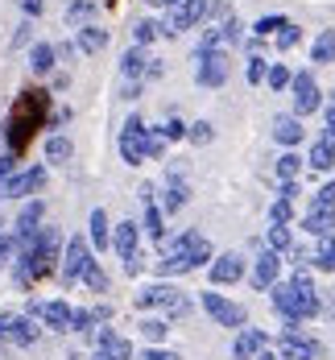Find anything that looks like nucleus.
I'll list each match as a JSON object with an SVG mask.
<instances>
[{"instance_id":"obj_1","label":"nucleus","mask_w":335,"mask_h":360,"mask_svg":"<svg viewBox=\"0 0 335 360\" xmlns=\"http://www.w3.org/2000/svg\"><path fill=\"white\" fill-rule=\"evenodd\" d=\"M269 294H273V311L286 323H306V319H315L323 311V298H319V290H315L306 269H298L290 282H277Z\"/></svg>"},{"instance_id":"obj_2","label":"nucleus","mask_w":335,"mask_h":360,"mask_svg":"<svg viewBox=\"0 0 335 360\" xmlns=\"http://www.w3.org/2000/svg\"><path fill=\"white\" fill-rule=\"evenodd\" d=\"M133 302H137V311H166L170 319H183V315H190V298H186L183 290H174L170 282L141 286L137 294H133Z\"/></svg>"},{"instance_id":"obj_3","label":"nucleus","mask_w":335,"mask_h":360,"mask_svg":"<svg viewBox=\"0 0 335 360\" xmlns=\"http://www.w3.org/2000/svg\"><path fill=\"white\" fill-rule=\"evenodd\" d=\"M277 344H282V348H277V360H319V356H323L319 340H315L302 323H286Z\"/></svg>"},{"instance_id":"obj_4","label":"nucleus","mask_w":335,"mask_h":360,"mask_svg":"<svg viewBox=\"0 0 335 360\" xmlns=\"http://www.w3.org/2000/svg\"><path fill=\"white\" fill-rule=\"evenodd\" d=\"M96 261V252H91V240L87 236H71L67 240V249H63V261H58V274H63V282L71 286V282H83V274H87V265Z\"/></svg>"},{"instance_id":"obj_5","label":"nucleus","mask_w":335,"mask_h":360,"mask_svg":"<svg viewBox=\"0 0 335 360\" xmlns=\"http://www.w3.org/2000/svg\"><path fill=\"white\" fill-rule=\"evenodd\" d=\"M0 340H8L13 348H34L41 340V323L29 315H13V311H0Z\"/></svg>"},{"instance_id":"obj_6","label":"nucleus","mask_w":335,"mask_h":360,"mask_svg":"<svg viewBox=\"0 0 335 360\" xmlns=\"http://www.w3.org/2000/svg\"><path fill=\"white\" fill-rule=\"evenodd\" d=\"M199 302H203V311L211 315V323H220V327H236V331L249 323V311H244L240 302H232L228 294H216V290H207V294H203Z\"/></svg>"},{"instance_id":"obj_7","label":"nucleus","mask_w":335,"mask_h":360,"mask_svg":"<svg viewBox=\"0 0 335 360\" xmlns=\"http://www.w3.org/2000/svg\"><path fill=\"white\" fill-rule=\"evenodd\" d=\"M41 112H46V91H25V100H21V108H17V120H13V129H8V145H13V149L25 145L29 124H37Z\"/></svg>"},{"instance_id":"obj_8","label":"nucleus","mask_w":335,"mask_h":360,"mask_svg":"<svg viewBox=\"0 0 335 360\" xmlns=\"http://www.w3.org/2000/svg\"><path fill=\"white\" fill-rule=\"evenodd\" d=\"M145 141H149V129L141 116H129L124 124H120V158L129 162V166H141L145 162Z\"/></svg>"},{"instance_id":"obj_9","label":"nucleus","mask_w":335,"mask_h":360,"mask_svg":"<svg viewBox=\"0 0 335 360\" xmlns=\"http://www.w3.org/2000/svg\"><path fill=\"white\" fill-rule=\"evenodd\" d=\"M71 315L74 307L67 298H50V302H29V319H37L50 331H71Z\"/></svg>"},{"instance_id":"obj_10","label":"nucleus","mask_w":335,"mask_h":360,"mask_svg":"<svg viewBox=\"0 0 335 360\" xmlns=\"http://www.w3.org/2000/svg\"><path fill=\"white\" fill-rule=\"evenodd\" d=\"M211 13V0H178L174 8H170V21H166V37L183 34V30H195L203 17Z\"/></svg>"},{"instance_id":"obj_11","label":"nucleus","mask_w":335,"mask_h":360,"mask_svg":"<svg viewBox=\"0 0 335 360\" xmlns=\"http://www.w3.org/2000/svg\"><path fill=\"white\" fill-rule=\"evenodd\" d=\"M41 186H46V166H29V170H17L13 179L0 182V195L4 199H34Z\"/></svg>"},{"instance_id":"obj_12","label":"nucleus","mask_w":335,"mask_h":360,"mask_svg":"<svg viewBox=\"0 0 335 360\" xmlns=\"http://www.w3.org/2000/svg\"><path fill=\"white\" fill-rule=\"evenodd\" d=\"M41 224H46V203L34 195V199L21 203V212H17V219H13V240H17V245L34 240L37 232H41Z\"/></svg>"},{"instance_id":"obj_13","label":"nucleus","mask_w":335,"mask_h":360,"mask_svg":"<svg viewBox=\"0 0 335 360\" xmlns=\"http://www.w3.org/2000/svg\"><path fill=\"white\" fill-rule=\"evenodd\" d=\"M290 87H294V116H310V112H319V104H323V91H319L315 75H310V71H298Z\"/></svg>"},{"instance_id":"obj_14","label":"nucleus","mask_w":335,"mask_h":360,"mask_svg":"<svg viewBox=\"0 0 335 360\" xmlns=\"http://www.w3.org/2000/svg\"><path fill=\"white\" fill-rule=\"evenodd\" d=\"M207 278H211V286H236L244 278V257L240 252H220L207 265Z\"/></svg>"},{"instance_id":"obj_15","label":"nucleus","mask_w":335,"mask_h":360,"mask_svg":"<svg viewBox=\"0 0 335 360\" xmlns=\"http://www.w3.org/2000/svg\"><path fill=\"white\" fill-rule=\"evenodd\" d=\"M195 79L203 87H223V79H228V54L223 50H199V71H195Z\"/></svg>"},{"instance_id":"obj_16","label":"nucleus","mask_w":335,"mask_h":360,"mask_svg":"<svg viewBox=\"0 0 335 360\" xmlns=\"http://www.w3.org/2000/svg\"><path fill=\"white\" fill-rule=\"evenodd\" d=\"M277 274H282V257L273 249H261L253 257V290H273L277 286Z\"/></svg>"},{"instance_id":"obj_17","label":"nucleus","mask_w":335,"mask_h":360,"mask_svg":"<svg viewBox=\"0 0 335 360\" xmlns=\"http://www.w3.org/2000/svg\"><path fill=\"white\" fill-rule=\"evenodd\" d=\"M137 245H141V224H133V219H120L116 228H112V249L120 261H129V257H137Z\"/></svg>"},{"instance_id":"obj_18","label":"nucleus","mask_w":335,"mask_h":360,"mask_svg":"<svg viewBox=\"0 0 335 360\" xmlns=\"http://www.w3.org/2000/svg\"><path fill=\"white\" fill-rule=\"evenodd\" d=\"M265 348H269V335H265L261 327H240V331H236V344H232V356L236 360H257Z\"/></svg>"},{"instance_id":"obj_19","label":"nucleus","mask_w":335,"mask_h":360,"mask_svg":"<svg viewBox=\"0 0 335 360\" xmlns=\"http://www.w3.org/2000/svg\"><path fill=\"white\" fill-rule=\"evenodd\" d=\"M186 199H190V186H186V179L174 170V174L166 179V186H162V212H183Z\"/></svg>"},{"instance_id":"obj_20","label":"nucleus","mask_w":335,"mask_h":360,"mask_svg":"<svg viewBox=\"0 0 335 360\" xmlns=\"http://www.w3.org/2000/svg\"><path fill=\"white\" fill-rule=\"evenodd\" d=\"M302 228H306V236L327 240V236H335V212H327V207H310V212L302 216Z\"/></svg>"},{"instance_id":"obj_21","label":"nucleus","mask_w":335,"mask_h":360,"mask_svg":"<svg viewBox=\"0 0 335 360\" xmlns=\"http://www.w3.org/2000/svg\"><path fill=\"white\" fill-rule=\"evenodd\" d=\"M87 240H91V249H108L112 245V228H108V212L104 207H96L87 216Z\"/></svg>"},{"instance_id":"obj_22","label":"nucleus","mask_w":335,"mask_h":360,"mask_svg":"<svg viewBox=\"0 0 335 360\" xmlns=\"http://www.w3.org/2000/svg\"><path fill=\"white\" fill-rule=\"evenodd\" d=\"M145 71H149L145 46H129V50L120 54V75H124V79H145Z\"/></svg>"},{"instance_id":"obj_23","label":"nucleus","mask_w":335,"mask_h":360,"mask_svg":"<svg viewBox=\"0 0 335 360\" xmlns=\"http://www.w3.org/2000/svg\"><path fill=\"white\" fill-rule=\"evenodd\" d=\"M54 63H58V50H54L50 41H34V46H29V71L34 75H50Z\"/></svg>"},{"instance_id":"obj_24","label":"nucleus","mask_w":335,"mask_h":360,"mask_svg":"<svg viewBox=\"0 0 335 360\" xmlns=\"http://www.w3.org/2000/svg\"><path fill=\"white\" fill-rule=\"evenodd\" d=\"M302 133H306V129H302L298 116H277V120H273V137H277V145H286V149H294V145L302 141Z\"/></svg>"},{"instance_id":"obj_25","label":"nucleus","mask_w":335,"mask_h":360,"mask_svg":"<svg viewBox=\"0 0 335 360\" xmlns=\"http://www.w3.org/2000/svg\"><path fill=\"white\" fill-rule=\"evenodd\" d=\"M74 46H79L83 54H100V50L108 46V30H100V25H83V30H74Z\"/></svg>"},{"instance_id":"obj_26","label":"nucleus","mask_w":335,"mask_h":360,"mask_svg":"<svg viewBox=\"0 0 335 360\" xmlns=\"http://www.w3.org/2000/svg\"><path fill=\"white\" fill-rule=\"evenodd\" d=\"M71 158H74L71 137H63V133H50V137H46V162H54V166H67Z\"/></svg>"},{"instance_id":"obj_27","label":"nucleus","mask_w":335,"mask_h":360,"mask_svg":"<svg viewBox=\"0 0 335 360\" xmlns=\"http://www.w3.org/2000/svg\"><path fill=\"white\" fill-rule=\"evenodd\" d=\"M310 63H335V30H323V34L315 37V46H310Z\"/></svg>"},{"instance_id":"obj_28","label":"nucleus","mask_w":335,"mask_h":360,"mask_svg":"<svg viewBox=\"0 0 335 360\" xmlns=\"http://www.w3.org/2000/svg\"><path fill=\"white\" fill-rule=\"evenodd\" d=\"M91 17H96V4L91 0H71L67 4V25H74V30L91 25Z\"/></svg>"},{"instance_id":"obj_29","label":"nucleus","mask_w":335,"mask_h":360,"mask_svg":"<svg viewBox=\"0 0 335 360\" xmlns=\"http://www.w3.org/2000/svg\"><path fill=\"white\" fill-rule=\"evenodd\" d=\"M306 166H310L315 174H319V170H335V149H331V145H323V141H315V145H310Z\"/></svg>"},{"instance_id":"obj_30","label":"nucleus","mask_w":335,"mask_h":360,"mask_svg":"<svg viewBox=\"0 0 335 360\" xmlns=\"http://www.w3.org/2000/svg\"><path fill=\"white\" fill-rule=\"evenodd\" d=\"M137 327H141V340H149V344H162V340L170 335V323H166L162 315H145Z\"/></svg>"},{"instance_id":"obj_31","label":"nucleus","mask_w":335,"mask_h":360,"mask_svg":"<svg viewBox=\"0 0 335 360\" xmlns=\"http://www.w3.org/2000/svg\"><path fill=\"white\" fill-rule=\"evenodd\" d=\"M269 249L277 252V257L294 249V232H290V224H269Z\"/></svg>"},{"instance_id":"obj_32","label":"nucleus","mask_w":335,"mask_h":360,"mask_svg":"<svg viewBox=\"0 0 335 360\" xmlns=\"http://www.w3.org/2000/svg\"><path fill=\"white\" fill-rule=\"evenodd\" d=\"M310 265H319L323 274H335V236L319 240V249H315V257H310Z\"/></svg>"},{"instance_id":"obj_33","label":"nucleus","mask_w":335,"mask_h":360,"mask_svg":"<svg viewBox=\"0 0 335 360\" xmlns=\"http://www.w3.org/2000/svg\"><path fill=\"white\" fill-rule=\"evenodd\" d=\"M302 166H306V162H302V158H298L294 149H286V153H282V158H277V179H282V182L298 179V174H302Z\"/></svg>"},{"instance_id":"obj_34","label":"nucleus","mask_w":335,"mask_h":360,"mask_svg":"<svg viewBox=\"0 0 335 360\" xmlns=\"http://www.w3.org/2000/svg\"><path fill=\"white\" fill-rule=\"evenodd\" d=\"M83 286L91 290V294H108V274H104V265H100V261H91V265H87Z\"/></svg>"},{"instance_id":"obj_35","label":"nucleus","mask_w":335,"mask_h":360,"mask_svg":"<svg viewBox=\"0 0 335 360\" xmlns=\"http://www.w3.org/2000/svg\"><path fill=\"white\" fill-rule=\"evenodd\" d=\"M166 34V25H162V21H137V25H133V41H137V46H149V41H153V37H162Z\"/></svg>"},{"instance_id":"obj_36","label":"nucleus","mask_w":335,"mask_h":360,"mask_svg":"<svg viewBox=\"0 0 335 360\" xmlns=\"http://www.w3.org/2000/svg\"><path fill=\"white\" fill-rule=\"evenodd\" d=\"M162 216H166V212H162L157 203H149V207H145V219H141L145 236H153V240H162V236H166V228H162Z\"/></svg>"},{"instance_id":"obj_37","label":"nucleus","mask_w":335,"mask_h":360,"mask_svg":"<svg viewBox=\"0 0 335 360\" xmlns=\"http://www.w3.org/2000/svg\"><path fill=\"white\" fill-rule=\"evenodd\" d=\"M265 83H269V87H273V91H286V87H290V83H294V71H290V67H282V63H277V67H269V75H265Z\"/></svg>"},{"instance_id":"obj_38","label":"nucleus","mask_w":335,"mask_h":360,"mask_svg":"<svg viewBox=\"0 0 335 360\" xmlns=\"http://www.w3.org/2000/svg\"><path fill=\"white\" fill-rule=\"evenodd\" d=\"M186 137L195 145H207L211 137H216V129H211V120H195V124H186Z\"/></svg>"},{"instance_id":"obj_39","label":"nucleus","mask_w":335,"mask_h":360,"mask_svg":"<svg viewBox=\"0 0 335 360\" xmlns=\"http://www.w3.org/2000/svg\"><path fill=\"white\" fill-rule=\"evenodd\" d=\"M286 25H290L286 17H261L257 25H253V34H257V37H273L277 30H286Z\"/></svg>"},{"instance_id":"obj_40","label":"nucleus","mask_w":335,"mask_h":360,"mask_svg":"<svg viewBox=\"0 0 335 360\" xmlns=\"http://www.w3.org/2000/svg\"><path fill=\"white\" fill-rule=\"evenodd\" d=\"M310 207H327V212H335V182L319 186V191L310 195Z\"/></svg>"},{"instance_id":"obj_41","label":"nucleus","mask_w":335,"mask_h":360,"mask_svg":"<svg viewBox=\"0 0 335 360\" xmlns=\"http://www.w3.org/2000/svg\"><path fill=\"white\" fill-rule=\"evenodd\" d=\"M273 37H277V46H282V50H294L298 41H302V30H298L294 21H290L286 30H277V34H273Z\"/></svg>"},{"instance_id":"obj_42","label":"nucleus","mask_w":335,"mask_h":360,"mask_svg":"<svg viewBox=\"0 0 335 360\" xmlns=\"http://www.w3.org/2000/svg\"><path fill=\"white\" fill-rule=\"evenodd\" d=\"M269 219H273V224H290V219H294V203H290V199H277V203L269 207Z\"/></svg>"},{"instance_id":"obj_43","label":"nucleus","mask_w":335,"mask_h":360,"mask_svg":"<svg viewBox=\"0 0 335 360\" xmlns=\"http://www.w3.org/2000/svg\"><path fill=\"white\" fill-rule=\"evenodd\" d=\"M319 141L335 149V104L331 108H323V133H319Z\"/></svg>"},{"instance_id":"obj_44","label":"nucleus","mask_w":335,"mask_h":360,"mask_svg":"<svg viewBox=\"0 0 335 360\" xmlns=\"http://www.w3.org/2000/svg\"><path fill=\"white\" fill-rule=\"evenodd\" d=\"M244 75H249V83H261V79L269 75V63H265L261 54H253V58H249V67H244Z\"/></svg>"},{"instance_id":"obj_45","label":"nucleus","mask_w":335,"mask_h":360,"mask_svg":"<svg viewBox=\"0 0 335 360\" xmlns=\"http://www.w3.org/2000/svg\"><path fill=\"white\" fill-rule=\"evenodd\" d=\"M157 133H162L166 141H178V137H186V124H183V120H166V124H162Z\"/></svg>"},{"instance_id":"obj_46","label":"nucleus","mask_w":335,"mask_h":360,"mask_svg":"<svg viewBox=\"0 0 335 360\" xmlns=\"http://www.w3.org/2000/svg\"><path fill=\"white\" fill-rule=\"evenodd\" d=\"M166 153V137L162 133H149V141H145V162L149 158H162Z\"/></svg>"},{"instance_id":"obj_47","label":"nucleus","mask_w":335,"mask_h":360,"mask_svg":"<svg viewBox=\"0 0 335 360\" xmlns=\"http://www.w3.org/2000/svg\"><path fill=\"white\" fill-rule=\"evenodd\" d=\"M141 360H183L178 352H170V348H157V344H149L145 352H141Z\"/></svg>"},{"instance_id":"obj_48","label":"nucleus","mask_w":335,"mask_h":360,"mask_svg":"<svg viewBox=\"0 0 335 360\" xmlns=\"http://www.w3.org/2000/svg\"><path fill=\"white\" fill-rule=\"evenodd\" d=\"M13 174H17V153L8 149V153H0V182L13 179Z\"/></svg>"},{"instance_id":"obj_49","label":"nucleus","mask_w":335,"mask_h":360,"mask_svg":"<svg viewBox=\"0 0 335 360\" xmlns=\"http://www.w3.org/2000/svg\"><path fill=\"white\" fill-rule=\"evenodd\" d=\"M13 252H17V240L0 232V269H4V261H13Z\"/></svg>"},{"instance_id":"obj_50","label":"nucleus","mask_w":335,"mask_h":360,"mask_svg":"<svg viewBox=\"0 0 335 360\" xmlns=\"http://www.w3.org/2000/svg\"><path fill=\"white\" fill-rule=\"evenodd\" d=\"M29 41H34V25H29V21H21V25H17V34H13V46H29Z\"/></svg>"},{"instance_id":"obj_51","label":"nucleus","mask_w":335,"mask_h":360,"mask_svg":"<svg viewBox=\"0 0 335 360\" xmlns=\"http://www.w3.org/2000/svg\"><path fill=\"white\" fill-rule=\"evenodd\" d=\"M120 96H124V100H137V96H141V79H124Z\"/></svg>"},{"instance_id":"obj_52","label":"nucleus","mask_w":335,"mask_h":360,"mask_svg":"<svg viewBox=\"0 0 335 360\" xmlns=\"http://www.w3.org/2000/svg\"><path fill=\"white\" fill-rule=\"evenodd\" d=\"M21 8H25V17H41V8H46V0H21Z\"/></svg>"},{"instance_id":"obj_53","label":"nucleus","mask_w":335,"mask_h":360,"mask_svg":"<svg viewBox=\"0 0 335 360\" xmlns=\"http://www.w3.org/2000/svg\"><path fill=\"white\" fill-rule=\"evenodd\" d=\"M91 360H112V356L104 352V348H96V352H91Z\"/></svg>"},{"instance_id":"obj_54","label":"nucleus","mask_w":335,"mask_h":360,"mask_svg":"<svg viewBox=\"0 0 335 360\" xmlns=\"http://www.w3.org/2000/svg\"><path fill=\"white\" fill-rule=\"evenodd\" d=\"M149 4H162V8H174L178 0H149Z\"/></svg>"},{"instance_id":"obj_55","label":"nucleus","mask_w":335,"mask_h":360,"mask_svg":"<svg viewBox=\"0 0 335 360\" xmlns=\"http://www.w3.org/2000/svg\"><path fill=\"white\" fill-rule=\"evenodd\" d=\"M257 360H277V352H269V348H265V352H261Z\"/></svg>"},{"instance_id":"obj_56","label":"nucleus","mask_w":335,"mask_h":360,"mask_svg":"<svg viewBox=\"0 0 335 360\" xmlns=\"http://www.w3.org/2000/svg\"><path fill=\"white\" fill-rule=\"evenodd\" d=\"M0 141H4V129H0Z\"/></svg>"}]
</instances>
